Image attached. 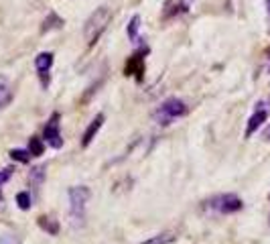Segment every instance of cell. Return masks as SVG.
I'll return each mask as SVG.
<instances>
[{
	"mask_svg": "<svg viewBox=\"0 0 270 244\" xmlns=\"http://www.w3.org/2000/svg\"><path fill=\"white\" fill-rule=\"evenodd\" d=\"M69 218L73 228H83L85 224V206L89 199V189L85 185H73L69 187Z\"/></svg>",
	"mask_w": 270,
	"mask_h": 244,
	"instance_id": "6da1fadb",
	"label": "cell"
},
{
	"mask_svg": "<svg viewBox=\"0 0 270 244\" xmlns=\"http://www.w3.org/2000/svg\"><path fill=\"white\" fill-rule=\"evenodd\" d=\"M110 19H112V11L108 7H100L92 13V17L85 21V27H83V37L89 45H94L100 39V35L106 31Z\"/></svg>",
	"mask_w": 270,
	"mask_h": 244,
	"instance_id": "7a4b0ae2",
	"label": "cell"
},
{
	"mask_svg": "<svg viewBox=\"0 0 270 244\" xmlns=\"http://www.w3.org/2000/svg\"><path fill=\"white\" fill-rule=\"evenodd\" d=\"M185 114H187V104L183 100H179V98H169L155 112V120L159 122V125L167 127V125H171L173 120H177V118H181Z\"/></svg>",
	"mask_w": 270,
	"mask_h": 244,
	"instance_id": "3957f363",
	"label": "cell"
},
{
	"mask_svg": "<svg viewBox=\"0 0 270 244\" xmlns=\"http://www.w3.org/2000/svg\"><path fill=\"white\" fill-rule=\"evenodd\" d=\"M209 208L215 210L217 214H236L244 208V201L236 193H223V195L213 197L209 201Z\"/></svg>",
	"mask_w": 270,
	"mask_h": 244,
	"instance_id": "277c9868",
	"label": "cell"
},
{
	"mask_svg": "<svg viewBox=\"0 0 270 244\" xmlns=\"http://www.w3.org/2000/svg\"><path fill=\"white\" fill-rule=\"evenodd\" d=\"M61 116H59V112H53L51 114V118L47 120V125H45V141H47V145L49 147H53V149H61L63 147V137H61V129H59V125H61Z\"/></svg>",
	"mask_w": 270,
	"mask_h": 244,
	"instance_id": "5b68a950",
	"label": "cell"
},
{
	"mask_svg": "<svg viewBox=\"0 0 270 244\" xmlns=\"http://www.w3.org/2000/svg\"><path fill=\"white\" fill-rule=\"evenodd\" d=\"M104 120H106V116L104 114H98L92 122H89V127L85 129V133H83V139H81V147H89V143L96 139V135L100 133V129H102V125H104Z\"/></svg>",
	"mask_w": 270,
	"mask_h": 244,
	"instance_id": "8992f818",
	"label": "cell"
},
{
	"mask_svg": "<svg viewBox=\"0 0 270 244\" xmlns=\"http://www.w3.org/2000/svg\"><path fill=\"white\" fill-rule=\"evenodd\" d=\"M266 118H268V110H256L254 114H252V118L248 120V127H246V137H252L264 122H266Z\"/></svg>",
	"mask_w": 270,
	"mask_h": 244,
	"instance_id": "52a82bcc",
	"label": "cell"
},
{
	"mask_svg": "<svg viewBox=\"0 0 270 244\" xmlns=\"http://www.w3.org/2000/svg\"><path fill=\"white\" fill-rule=\"evenodd\" d=\"M13 100V86L7 75H0V110L9 106Z\"/></svg>",
	"mask_w": 270,
	"mask_h": 244,
	"instance_id": "ba28073f",
	"label": "cell"
},
{
	"mask_svg": "<svg viewBox=\"0 0 270 244\" xmlns=\"http://www.w3.org/2000/svg\"><path fill=\"white\" fill-rule=\"evenodd\" d=\"M51 65H53V53H39L37 57H35V67H37V71L41 73V75H45L49 69H51Z\"/></svg>",
	"mask_w": 270,
	"mask_h": 244,
	"instance_id": "9c48e42d",
	"label": "cell"
},
{
	"mask_svg": "<svg viewBox=\"0 0 270 244\" xmlns=\"http://www.w3.org/2000/svg\"><path fill=\"white\" fill-rule=\"evenodd\" d=\"M145 71V63H143V57L141 55H134L128 63H126V75H137L141 79V73Z\"/></svg>",
	"mask_w": 270,
	"mask_h": 244,
	"instance_id": "30bf717a",
	"label": "cell"
},
{
	"mask_svg": "<svg viewBox=\"0 0 270 244\" xmlns=\"http://www.w3.org/2000/svg\"><path fill=\"white\" fill-rule=\"evenodd\" d=\"M175 234L173 232H163V234H159V236H153V238H149V240H145V242H141V244H171V242H175Z\"/></svg>",
	"mask_w": 270,
	"mask_h": 244,
	"instance_id": "8fae6325",
	"label": "cell"
},
{
	"mask_svg": "<svg viewBox=\"0 0 270 244\" xmlns=\"http://www.w3.org/2000/svg\"><path fill=\"white\" fill-rule=\"evenodd\" d=\"M37 222H39V226H41V228H43L47 234H51V236H55V234L59 232V224H57L55 220H51V218H45V216H41Z\"/></svg>",
	"mask_w": 270,
	"mask_h": 244,
	"instance_id": "7c38bea8",
	"label": "cell"
},
{
	"mask_svg": "<svg viewBox=\"0 0 270 244\" xmlns=\"http://www.w3.org/2000/svg\"><path fill=\"white\" fill-rule=\"evenodd\" d=\"M139 29H141V17L139 15H134L132 19H130V23H128V37L132 39V41H139Z\"/></svg>",
	"mask_w": 270,
	"mask_h": 244,
	"instance_id": "4fadbf2b",
	"label": "cell"
},
{
	"mask_svg": "<svg viewBox=\"0 0 270 244\" xmlns=\"http://www.w3.org/2000/svg\"><path fill=\"white\" fill-rule=\"evenodd\" d=\"M29 151H31V155H33V157L43 155V151H45L43 141H41V139H37V137H31V139H29Z\"/></svg>",
	"mask_w": 270,
	"mask_h": 244,
	"instance_id": "5bb4252c",
	"label": "cell"
},
{
	"mask_svg": "<svg viewBox=\"0 0 270 244\" xmlns=\"http://www.w3.org/2000/svg\"><path fill=\"white\" fill-rule=\"evenodd\" d=\"M11 159H15V161H19V163H29L31 161V151H23V149H13L11 153Z\"/></svg>",
	"mask_w": 270,
	"mask_h": 244,
	"instance_id": "9a60e30c",
	"label": "cell"
},
{
	"mask_svg": "<svg viewBox=\"0 0 270 244\" xmlns=\"http://www.w3.org/2000/svg\"><path fill=\"white\" fill-rule=\"evenodd\" d=\"M63 25V21L55 15V13H49V19H45L43 23V31H49V29H59Z\"/></svg>",
	"mask_w": 270,
	"mask_h": 244,
	"instance_id": "2e32d148",
	"label": "cell"
},
{
	"mask_svg": "<svg viewBox=\"0 0 270 244\" xmlns=\"http://www.w3.org/2000/svg\"><path fill=\"white\" fill-rule=\"evenodd\" d=\"M29 179H31V183H35V185H41V183H43V179H45V165L35 167V169L31 171Z\"/></svg>",
	"mask_w": 270,
	"mask_h": 244,
	"instance_id": "e0dca14e",
	"label": "cell"
},
{
	"mask_svg": "<svg viewBox=\"0 0 270 244\" xmlns=\"http://www.w3.org/2000/svg\"><path fill=\"white\" fill-rule=\"evenodd\" d=\"M17 204H19L21 210H29V208H31V195H29L27 191L17 193Z\"/></svg>",
	"mask_w": 270,
	"mask_h": 244,
	"instance_id": "ac0fdd59",
	"label": "cell"
},
{
	"mask_svg": "<svg viewBox=\"0 0 270 244\" xmlns=\"http://www.w3.org/2000/svg\"><path fill=\"white\" fill-rule=\"evenodd\" d=\"M11 175H13V171H11V169H3V171H0V187H3V185L11 179Z\"/></svg>",
	"mask_w": 270,
	"mask_h": 244,
	"instance_id": "d6986e66",
	"label": "cell"
},
{
	"mask_svg": "<svg viewBox=\"0 0 270 244\" xmlns=\"http://www.w3.org/2000/svg\"><path fill=\"white\" fill-rule=\"evenodd\" d=\"M0 244H21V240L17 236H3L0 238Z\"/></svg>",
	"mask_w": 270,
	"mask_h": 244,
	"instance_id": "ffe728a7",
	"label": "cell"
},
{
	"mask_svg": "<svg viewBox=\"0 0 270 244\" xmlns=\"http://www.w3.org/2000/svg\"><path fill=\"white\" fill-rule=\"evenodd\" d=\"M266 7H268V13H270V0H266Z\"/></svg>",
	"mask_w": 270,
	"mask_h": 244,
	"instance_id": "44dd1931",
	"label": "cell"
},
{
	"mask_svg": "<svg viewBox=\"0 0 270 244\" xmlns=\"http://www.w3.org/2000/svg\"><path fill=\"white\" fill-rule=\"evenodd\" d=\"M268 139H270V131H268Z\"/></svg>",
	"mask_w": 270,
	"mask_h": 244,
	"instance_id": "7402d4cb",
	"label": "cell"
},
{
	"mask_svg": "<svg viewBox=\"0 0 270 244\" xmlns=\"http://www.w3.org/2000/svg\"><path fill=\"white\" fill-rule=\"evenodd\" d=\"M268 220H270V218H268Z\"/></svg>",
	"mask_w": 270,
	"mask_h": 244,
	"instance_id": "603a6c76",
	"label": "cell"
}]
</instances>
